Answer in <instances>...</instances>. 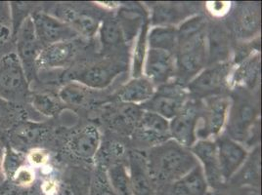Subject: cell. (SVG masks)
<instances>
[{"label":"cell","mask_w":262,"mask_h":195,"mask_svg":"<svg viewBox=\"0 0 262 195\" xmlns=\"http://www.w3.org/2000/svg\"><path fill=\"white\" fill-rule=\"evenodd\" d=\"M145 161L156 188L173 184L199 164L189 149L171 140L150 149Z\"/></svg>","instance_id":"obj_2"},{"label":"cell","mask_w":262,"mask_h":195,"mask_svg":"<svg viewBox=\"0 0 262 195\" xmlns=\"http://www.w3.org/2000/svg\"><path fill=\"white\" fill-rule=\"evenodd\" d=\"M77 39L44 46L36 58L35 67L41 69L58 68L70 65L79 52Z\"/></svg>","instance_id":"obj_13"},{"label":"cell","mask_w":262,"mask_h":195,"mask_svg":"<svg viewBox=\"0 0 262 195\" xmlns=\"http://www.w3.org/2000/svg\"><path fill=\"white\" fill-rule=\"evenodd\" d=\"M260 19V8L257 4L240 3L231 16L232 30L238 38L250 39L259 32Z\"/></svg>","instance_id":"obj_14"},{"label":"cell","mask_w":262,"mask_h":195,"mask_svg":"<svg viewBox=\"0 0 262 195\" xmlns=\"http://www.w3.org/2000/svg\"><path fill=\"white\" fill-rule=\"evenodd\" d=\"M167 195H208V184L200 163L189 173L166 186Z\"/></svg>","instance_id":"obj_20"},{"label":"cell","mask_w":262,"mask_h":195,"mask_svg":"<svg viewBox=\"0 0 262 195\" xmlns=\"http://www.w3.org/2000/svg\"><path fill=\"white\" fill-rule=\"evenodd\" d=\"M258 109L251 98L239 94L230 110L228 134L234 141H244L250 135L257 118Z\"/></svg>","instance_id":"obj_5"},{"label":"cell","mask_w":262,"mask_h":195,"mask_svg":"<svg viewBox=\"0 0 262 195\" xmlns=\"http://www.w3.org/2000/svg\"><path fill=\"white\" fill-rule=\"evenodd\" d=\"M123 38V34L117 19L112 17L105 18L100 28V39L104 47H118L122 43Z\"/></svg>","instance_id":"obj_30"},{"label":"cell","mask_w":262,"mask_h":195,"mask_svg":"<svg viewBox=\"0 0 262 195\" xmlns=\"http://www.w3.org/2000/svg\"><path fill=\"white\" fill-rule=\"evenodd\" d=\"M40 129L41 128H37V127H22L18 129L15 136L19 141H22L24 143L35 142L42 138L40 136H42L43 130H40Z\"/></svg>","instance_id":"obj_38"},{"label":"cell","mask_w":262,"mask_h":195,"mask_svg":"<svg viewBox=\"0 0 262 195\" xmlns=\"http://www.w3.org/2000/svg\"><path fill=\"white\" fill-rule=\"evenodd\" d=\"M7 182H10L18 186H30L35 183V173L32 167L25 164L14 174L11 180Z\"/></svg>","instance_id":"obj_37"},{"label":"cell","mask_w":262,"mask_h":195,"mask_svg":"<svg viewBox=\"0 0 262 195\" xmlns=\"http://www.w3.org/2000/svg\"><path fill=\"white\" fill-rule=\"evenodd\" d=\"M0 195H44V193L41 184H36V182L30 186H18L7 182L1 187Z\"/></svg>","instance_id":"obj_36"},{"label":"cell","mask_w":262,"mask_h":195,"mask_svg":"<svg viewBox=\"0 0 262 195\" xmlns=\"http://www.w3.org/2000/svg\"><path fill=\"white\" fill-rule=\"evenodd\" d=\"M34 32L42 46L77 39L78 33L68 23L44 12H34L31 15Z\"/></svg>","instance_id":"obj_7"},{"label":"cell","mask_w":262,"mask_h":195,"mask_svg":"<svg viewBox=\"0 0 262 195\" xmlns=\"http://www.w3.org/2000/svg\"><path fill=\"white\" fill-rule=\"evenodd\" d=\"M185 6L177 4H159L153 13V23L160 27H170V25L181 21L186 16Z\"/></svg>","instance_id":"obj_27"},{"label":"cell","mask_w":262,"mask_h":195,"mask_svg":"<svg viewBox=\"0 0 262 195\" xmlns=\"http://www.w3.org/2000/svg\"><path fill=\"white\" fill-rule=\"evenodd\" d=\"M207 22L203 17L187 20L177 31L176 71L180 81L198 75L208 64Z\"/></svg>","instance_id":"obj_1"},{"label":"cell","mask_w":262,"mask_h":195,"mask_svg":"<svg viewBox=\"0 0 262 195\" xmlns=\"http://www.w3.org/2000/svg\"><path fill=\"white\" fill-rule=\"evenodd\" d=\"M1 58H2V56H0V59H1Z\"/></svg>","instance_id":"obj_43"},{"label":"cell","mask_w":262,"mask_h":195,"mask_svg":"<svg viewBox=\"0 0 262 195\" xmlns=\"http://www.w3.org/2000/svg\"><path fill=\"white\" fill-rule=\"evenodd\" d=\"M230 68L231 65L226 62L208 66L189 83V92L199 97L215 96L226 84Z\"/></svg>","instance_id":"obj_10"},{"label":"cell","mask_w":262,"mask_h":195,"mask_svg":"<svg viewBox=\"0 0 262 195\" xmlns=\"http://www.w3.org/2000/svg\"><path fill=\"white\" fill-rule=\"evenodd\" d=\"M57 15L59 20L71 26L78 34L93 36L97 32L99 18L92 10L66 5L58 9Z\"/></svg>","instance_id":"obj_18"},{"label":"cell","mask_w":262,"mask_h":195,"mask_svg":"<svg viewBox=\"0 0 262 195\" xmlns=\"http://www.w3.org/2000/svg\"><path fill=\"white\" fill-rule=\"evenodd\" d=\"M156 90L153 83L146 77L134 78L122 87L118 94L120 102L135 105L144 104L153 97Z\"/></svg>","instance_id":"obj_22"},{"label":"cell","mask_w":262,"mask_h":195,"mask_svg":"<svg viewBox=\"0 0 262 195\" xmlns=\"http://www.w3.org/2000/svg\"><path fill=\"white\" fill-rule=\"evenodd\" d=\"M26 160L27 156L23 154L22 152L15 151L13 149H7L1 162V169L7 181L11 180L14 174L25 165Z\"/></svg>","instance_id":"obj_33"},{"label":"cell","mask_w":262,"mask_h":195,"mask_svg":"<svg viewBox=\"0 0 262 195\" xmlns=\"http://www.w3.org/2000/svg\"><path fill=\"white\" fill-rule=\"evenodd\" d=\"M110 185L116 195H132L129 175L122 163H117L106 171Z\"/></svg>","instance_id":"obj_29"},{"label":"cell","mask_w":262,"mask_h":195,"mask_svg":"<svg viewBox=\"0 0 262 195\" xmlns=\"http://www.w3.org/2000/svg\"><path fill=\"white\" fill-rule=\"evenodd\" d=\"M229 101L226 98L212 96L208 100L204 116V127L196 132V136L202 132L204 136L217 135L226 119Z\"/></svg>","instance_id":"obj_21"},{"label":"cell","mask_w":262,"mask_h":195,"mask_svg":"<svg viewBox=\"0 0 262 195\" xmlns=\"http://www.w3.org/2000/svg\"><path fill=\"white\" fill-rule=\"evenodd\" d=\"M260 61L259 56L249 58L239 66L235 75V81L245 90H249L254 86L259 76Z\"/></svg>","instance_id":"obj_28"},{"label":"cell","mask_w":262,"mask_h":195,"mask_svg":"<svg viewBox=\"0 0 262 195\" xmlns=\"http://www.w3.org/2000/svg\"><path fill=\"white\" fill-rule=\"evenodd\" d=\"M192 153L204 164V174L208 182V187L217 189L225 185L219 168L216 143L211 141H196L192 147Z\"/></svg>","instance_id":"obj_16"},{"label":"cell","mask_w":262,"mask_h":195,"mask_svg":"<svg viewBox=\"0 0 262 195\" xmlns=\"http://www.w3.org/2000/svg\"><path fill=\"white\" fill-rule=\"evenodd\" d=\"M216 147L220 172L224 183L227 184L246 161L248 152L229 137L219 138Z\"/></svg>","instance_id":"obj_12"},{"label":"cell","mask_w":262,"mask_h":195,"mask_svg":"<svg viewBox=\"0 0 262 195\" xmlns=\"http://www.w3.org/2000/svg\"><path fill=\"white\" fill-rule=\"evenodd\" d=\"M70 153L77 159L91 162L100 148V134L95 126L88 125L75 133L67 143Z\"/></svg>","instance_id":"obj_17"},{"label":"cell","mask_w":262,"mask_h":195,"mask_svg":"<svg viewBox=\"0 0 262 195\" xmlns=\"http://www.w3.org/2000/svg\"><path fill=\"white\" fill-rule=\"evenodd\" d=\"M9 35V30L8 28H5L3 26H0V39H3Z\"/></svg>","instance_id":"obj_41"},{"label":"cell","mask_w":262,"mask_h":195,"mask_svg":"<svg viewBox=\"0 0 262 195\" xmlns=\"http://www.w3.org/2000/svg\"><path fill=\"white\" fill-rule=\"evenodd\" d=\"M131 135L135 142L152 149L170 140L169 123L156 113L142 110Z\"/></svg>","instance_id":"obj_6"},{"label":"cell","mask_w":262,"mask_h":195,"mask_svg":"<svg viewBox=\"0 0 262 195\" xmlns=\"http://www.w3.org/2000/svg\"><path fill=\"white\" fill-rule=\"evenodd\" d=\"M59 99L50 94H36L33 97V106L38 112L46 116H54L62 109Z\"/></svg>","instance_id":"obj_32"},{"label":"cell","mask_w":262,"mask_h":195,"mask_svg":"<svg viewBox=\"0 0 262 195\" xmlns=\"http://www.w3.org/2000/svg\"><path fill=\"white\" fill-rule=\"evenodd\" d=\"M88 195H116L110 185L107 173L102 168H99L93 176Z\"/></svg>","instance_id":"obj_35"},{"label":"cell","mask_w":262,"mask_h":195,"mask_svg":"<svg viewBox=\"0 0 262 195\" xmlns=\"http://www.w3.org/2000/svg\"><path fill=\"white\" fill-rule=\"evenodd\" d=\"M260 182V155L259 150H255L250 161L239 170L231 179L229 184L235 187L244 186H254L259 187Z\"/></svg>","instance_id":"obj_24"},{"label":"cell","mask_w":262,"mask_h":195,"mask_svg":"<svg viewBox=\"0 0 262 195\" xmlns=\"http://www.w3.org/2000/svg\"><path fill=\"white\" fill-rule=\"evenodd\" d=\"M128 162L132 195H157V188L148 173L145 157L139 152H130Z\"/></svg>","instance_id":"obj_19"},{"label":"cell","mask_w":262,"mask_h":195,"mask_svg":"<svg viewBox=\"0 0 262 195\" xmlns=\"http://www.w3.org/2000/svg\"><path fill=\"white\" fill-rule=\"evenodd\" d=\"M123 68L124 65L122 62L106 59L85 66L72 78L89 89H104L109 86Z\"/></svg>","instance_id":"obj_9"},{"label":"cell","mask_w":262,"mask_h":195,"mask_svg":"<svg viewBox=\"0 0 262 195\" xmlns=\"http://www.w3.org/2000/svg\"><path fill=\"white\" fill-rule=\"evenodd\" d=\"M90 98H92L90 89L77 82L66 84L59 92V100L68 106H84L88 104Z\"/></svg>","instance_id":"obj_26"},{"label":"cell","mask_w":262,"mask_h":195,"mask_svg":"<svg viewBox=\"0 0 262 195\" xmlns=\"http://www.w3.org/2000/svg\"><path fill=\"white\" fill-rule=\"evenodd\" d=\"M48 154L40 149H33L27 155V159L33 167H41L48 161Z\"/></svg>","instance_id":"obj_39"},{"label":"cell","mask_w":262,"mask_h":195,"mask_svg":"<svg viewBox=\"0 0 262 195\" xmlns=\"http://www.w3.org/2000/svg\"><path fill=\"white\" fill-rule=\"evenodd\" d=\"M187 95V90L180 82L165 83L139 108L144 111L156 113L164 119H172L183 109L188 101Z\"/></svg>","instance_id":"obj_4"},{"label":"cell","mask_w":262,"mask_h":195,"mask_svg":"<svg viewBox=\"0 0 262 195\" xmlns=\"http://www.w3.org/2000/svg\"><path fill=\"white\" fill-rule=\"evenodd\" d=\"M43 46L38 41L34 32L31 16H28L19 28L17 35V53L26 76L30 79V75L36 68L35 61Z\"/></svg>","instance_id":"obj_11"},{"label":"cell","mask_w":262,"mask_h":195,"mask_svg":"<svg viewBox=\"0 0 262 195\" xmlns=\"http://www.w3.org/2000/svg\"><path fill=\"white\" fill-rule=\"evenodd\" d=\"M29 79L15 52L0 59V97L10 102H21L28 97Z\"/></svg>","instance_id":"obj_3"},{"label":"cell","mask_w":262,"mask_h":195,"mask_svg":"<svg viewBox=\"0 0 262 195\" xmlns=\"http://www.w3.org/2000/svg\"><path fill=\"white\" fill-rule=\"evenodd\" d=\"M176 72V61L174 54L159 50L151 49L147 55L145 65L146 78L149 79L154 85H163L174 76Z\"/></svg>","instance_id":"obj_15"},{"label":"cell","mask_w":262,"mask_h":195,"mask_svg":"<svg viewBox=\"0 0 262 195\" xmlns=\"http://www.w3.org/2000/svg\"><path fill=\"white\" fill-rule=\"evenodd\" d=\"M199 118L198 105L188 100L182 110L169 123L170 138L184 148H192L196 142Z\"/></svg>","instance_id":"obj_8"},{"label":"cell","mask_w":262,"mask_h":195,"mask_svg":"<svg viewBox=\"0 0 262 195\" xmlns=\"http://www.w3.org/2000/svg\"><path fill=\"white\" fill-rule=\"evenodd\" d=\"M168 186V185H167ZM157 195H167L166 186H161L157 188Z\"/></svg>","instance_id":"obj_42"},{"label":"cell","mask_w":262,"mask_h":195,"mask_svg":"<svg viewBox=\"0 0 262 195\" xmlns=\"http://www.w3.org/2000/svg\"><path fill=\"white\" fill-rule=\"evenodd\" d=\"M140 12L125 8L119 13V19H117V21L120 25L123 37L134 36L136 33V28L144 23L142 22V14Z\"/></svg>","instance_id":"obj_31"},{"label":"cell","mask_w":262,"mask_h":195,"mask_svg":"<svg viewBox=\"0 0 262 195\" xmlns=\"http://www.w3.org/2000/svg\"><path fill=\"white\" fill-rule=\"evenodd\" d=\"M147 33H148V22H144L141 27L140 34L135 45L134 56H133V77L138 78L142 76L143 65L146 54V42H147Z\"/></svg>","instance_id":"obj_34"},{"label":"cell","mask_w":262,"mask_h":195,"mask_svg":"<svg viewBox=\"0 0 262 195\" xmlns=\"http://www.w3.org/2000/svg\"><path fill=\"white\" fill-rule=\"evenodd\" d=\"M207 48L208 64L225 63L229 57V37L219 26L212 27L207 32Z\"/></svg>","instance_id":"obj_23"},{"label":"cell","mask_w":262,"mask_h":195,"mask_svg":"<svg viewBox=\"0 0 262 195\" xmlns=\"http://www.w3.org/2000/svg\"><path fill=\"white\" fill-rule=\"evenodd\" d=\"M151 49H159L175 54L177 49V30L173 27H157L149 34Z\"/></svg>","instance_id":"obj_25"},{"label":"cell","mask_w":262,"mask_h":195,"mask_svg":"<svg viewBox=\"0 0 262 195\" xmlns=\"http://www.w3.org/2000/svg\"><path fill=\"white\" fill-rule=\"evenodd\" d=\"M11 22L10 5L6 2H0V26L8 28L7 25Z\"/></svg>","instance_id":"obj_40"}]
</instances>
